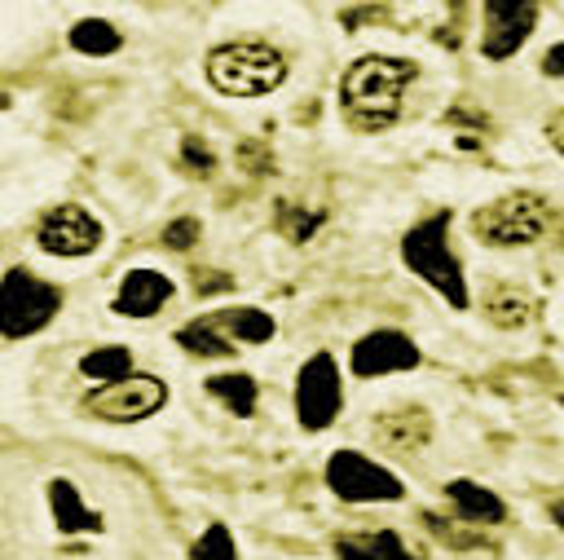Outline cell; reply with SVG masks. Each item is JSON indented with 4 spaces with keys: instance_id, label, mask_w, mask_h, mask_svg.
Wrapping results in <instances>:
<instances>
[{
    "instance_id": "cell-1",
    "label": "cell",
    "mask_w": 564,
    "mask_h": 560,
    "mask_svg": "<svg viewBox=\"0 0 564 560\" xmlns=\"http://www.w3.org/2000/svg\"><path fill=\"white\" fill-rule=\"evenodd\" d=\"M419 75V66L410 57H383V53H366L357 57L344 79H339V106L344 119L357 132H379L388 123H397L401 115V93L405 84Z\"/></svg>"
},
{
    "instance_id": "cell-2",
    "label": "cell",
    "mask_w": 564,
    "mask_h": 560,
    "mask_svg": "<svg viewBox=\"0 0 564 560\" xmlns=\"http://www.w3.org/2000/svg\"><path fill=\"white\" fill-rule=\"evenodd\" d=\"M207 79L225 97H264L286 79V62L264 40H229L207 53Z\"/></svg>"
},
{
    "instance_id": "cell-3",
    "label": "cell",
    "mask_w": 564,
    "mask_h": 560,
    "mask_svg": "<svg viewBox=\"0 0 564 560\" xmlns=\"http://www.w3.org/2000/svg\"><path fill=\"white\" fill-rule=\"evenodd\" d=\"M449 212H436L427 220H419L405 238H401V260L423 278L432 282L454 309H467V282H463V265L458 256L449 251Z\"/></svg>"
},
{
    "instance_id": "cell-4",
    "label": "cell",
    "mask_w": 564,
    "mask_h": 560,
    "mask_svg": "<svg viewBox=\"0 0 564 560\" xmlns=\"http://www.w3.org/2000/svg\"><path fill=\"white\" fill-rule=\"evenodd\" d=\"M551 225V207L538 194H507L471 212V234L494 247H524L538 243Z\"/></svg>"
},
{
    "instance_id": "cell-5",
    "label": "cell",
    "mask_w": 564,
    "mask_h": 560,
    "mask_svg": "<svg viewBox=\"0 0 564 560\" xmlns=\"http://www.w3.org/2000/svg\"><path fill=\"white\" fill-rule=\"evenodd\" d=\"M57 304H62L57 287L35 278L31 269H9L0 278V335L4 340H26V335L44 331L53 322Z\"/></svg>"
},
{
    "instance_id": "cell-6",
    "label": "cell",
    "mask_w": 564,
    "mask_h": 560,
    "mask_svg": "<svg viewBox=\"0 0 564 560\" xmlns=\"http://www.w3.org/2000/svg\"><path fill=\"white\" fill-rule=\"evenodd\" d=\"M326 485H330V494L344 498V503H392V498L405 494V485H401L388 467L370 463V459L357 454V450H335V454H330V463H326Z\"/></svg>"
},
{
    "instance_id": "cell-7",
    "label": "cell",
    "mask_w": 564,
    "mask_h": 560,
    "mask_svg": "<svg viewBox=\"0 0 564 560\" xmlns=\"http://www.w3.org/2000/svg\"><path fill=\"white\" fill-rule=\"evenodd\" d=\"M163 401H167L163 379H154V375H123V379L101 384L97 392H88L84 410L93 419H106V423H137V419H150Z\"/></svg>"
},
{
    "instance_id": "cell-8",
    "label": "cell",
    "mask_w": 564,
    "mask_h": 560,
    "mask_svg": "<svg viewBox=\"0 0 564 560\" xmlns=\"http://www.w3.org/2000/svg\"><path fill=\"white\" fill-rule=\"evenodd\" d=\"M339 401H344V392H339V366H335V357L330 353H313L300 366V375H295V414H300V423L308 432L330 428L335 414H339Z\"/></svg>"
},
{
    "instance_id": "cell-9",
    "label": "cell",
    "mask_w": 564,
    "mask_h": 560,
    "mask_svg": "<svg viewBox=\"0 0 564 560\" xmlns=\"http://www.w3.org/2000/svg\"><path fill=\"white\" fill-rule=\"evenodd\" d=\"M35 243L53 256H88L101 247V225L79 207V203H57L40 216Z\"/></svg>"
},
{
    "instance_id": "cell-10",
    "label": "cell",
    "mask_w": 564,
    "mask_h": 560,
    "mask_svg": "<svg viewBox=\"0 0 564 560\" xmlns=\"http://www.w3.org/2000/svg\"><path fill=\"white\" fill-rule=\"evenodd\" d=\"M533 22H538V4H507V0H489V4H485V40H480L485 57H489V62L511 57V53L529 40Z\"/></svg>"
},
{
    "instance_id": "cell-11",
    "label": "cell",
    "mask_w": 564,
    "mask_h": 560,
    "mask_svg": "<svg viewBox=\"0 0 564 560\" xmlns=\"http://www.w3.org/2000/svg\"><path fill=\"white\" fill-rule=\"evenodd\" d=\"M414 366H419V348L401 331H370L352 344V375L361 379L388 375V370H414Z\"/></svg>"
},
{
    "instance_id": "cell-12",
    "label": "cell",
    "mask_w": 564,
    "mask_h": 560,
    "mask_svg": "<svg viewBox=\"0 0 564 560\" xmlns=\"http://www.w3.org/2000/svg\"><path fill=\"white\" fill-rule=\"evenodd\" d=\"M172 278L167 273H159V269H128L123 273V282H119V291H115V313H123V317H150V313H159L167 300H172Z\"/></svg>"
},
{
    "instance_id": "cell-13",
    "label": "cell",
    "mask_w": 564,
    "mask_h": 560,
    "mask_svg": "<svg viewBox=\"0 0 564 560\" xmlns=\"http://www.w3.org/2000/svg\"><path fill=\"white\" fill-rule=\"evenodd\" d=\"M375 441L383 450H401V454H414L432 441V414L419 410V406H401V410H383L375 419Z\"/></svg>"
},
{
    "instance_id": "cell-14",
    "label": "cell",
    "mask_w": 564,
    "mask_h": 560,
    "mask_svg": "<svg viewBox=\"0 0 564 560\" xmlns=\"http://www.w3.org/2000/svg\"><path fill=\"white\" fill-rule=\"evenodd\" d=\"M339 560H423L419 551L405 547L397 529H361V534H339L335 538Z\"/></svg>"
},
{
    "instance_id": "cell-15",
    "label": "cell",
    "mask_w": 564,
    "mask_h": 560,
    "mask_svg": "<svg viewBox=\"0 0 564 560\" xmlns=\"http://www.w3.org/2000/svg\"><path fill=\"white\" fill-rule=\"evenodd\" d=\"M48 507H53V520H57V529L62 534H97L101 529V516L79 498V489L70 485V481H48Z\"/></svg>"
},
{
    "instance_id": "cell-16",
    "label": "cell",
    "mask_w": 564,
    "mask_h": 560,
    "mask_svg": "<svg viewBox=\"0 0 564 560\" xmlns=\"http://www.w3.org/2000/svg\"><path fill=\"white\" fill-rule=\"evenodd\" d=\"M445 498L458 507V516H463L467 525H498V520L507 516L502 498H498L494 489L476 485V481H449V485H445Z\"/></svg>"
},
{
    "instance_id": "cell-17",
    "label": "cell",
    "mask_w": 564,
    "mask_h": 560,
    "mask_svg": "<svg viewBox=\"0 0 564 560\" xmlns=\"http://www.w3.org/2000/svg\"><path fill=\"white\" fill-rule=\"evenodd\" d=\"M207 322L234 344H264L273 340V317L264 309H220V313H207Z\"/></svg>"
},
{
    "instance_id": "cell-18",
    "label": "cell",
    "mask_w": 564,
    "mask_h": 560,
    "mask_svg": "<svg viewBox=\"0 0 564 560\" xmlns=\"http://www.w3.org/2000/svg\"><path fill=\"white\" fill-rule=\"evenodd\" d=\"M79 375L84 379H97V384H115L123 375H132V353L123 344H106V348H93L79 357Z\"/></svg>"
},
{
    "instance_id": "cell-19",
    "label": "cell",
    "mask_w": 564,
    "mask_h": 560,
    "mask_svg": "<svg viewBox=\"0 0 564 560\" xmlns=\"http://www.w3.org/2000/svg\"><path fill=\"white\" fill-rule=\"evenodd\" d=\"M207 392H212L216 401H225L229 414H238V419H247V414L256 410V397H260V388H256L251 375H212V379H207Z\"/></svg>"
},
{
    "instance_id": "cell-20",
    "label": "cell",
    "mask_w": 564,
    "mask_h": 560,
    "mask_svg": "<svg viewBox=\"0 0 564 560\" xmlns=\"http://www.w3.org/2000/svg\"><path fill=\"white\" fill-rule=\"evenodd\" d=\"M176 344H181L185 353H194V357H234V348H238V344H229L207 317L185 322V326L176 331Z\"/></svg>"
},
{
    "instance_id": "cell-21",
    "label": "cell",
    "mask_w": 564,
    "mask_h": 560,
    "mask_svg": "<svg viewBox=\"0 0 564 560\" xmlns=\"http://www.w3.org/2000/svg\"><path fill=\"white\" fill-rule=\"evenodd\" d=\"M70 49L88 53V57H106L119 49V31L106 22V18H84L70 26Z\"/></svg>"
},
{
    "instance_id": "cell-22",
    "label": "cell",
    "mask_w": 564,
    "mask_h": 560,
    "mask_svg": "<svg viewBox=\"0 0 564 560\" xmlns=\"http://www.w3.org/2000/svg\"><path fill=\"white\" fill-rule=\"evenodd\" d=\"M485 309H489L494 326H524L533 317V300L524 291H494Z\"/></svg>"
},
{
    "instance_id": "cell-23",
    "label": "cell",
    "mask_w": 564,
    "mask_h": 560,
    "mask_svg": "<svg viewBox=\"0 0 564 560\" xmlns=\"http://www.w3.org/2000/svg\"><path fill=\"white\" fill-rule=\"evenodd\" d=\"M322 216H326L322 207H308V212H304V207H295V203H282V207H278V229H282L291 243H308L313 229L322 225Z\"/></svg>"
},
{
    "instance_id": "cell-24",
    "label": "cell",
    "mask_w": 564,
    "mask_h": 560,
    "mask_svg": "<svg viewBox=\"0 0 564 560\" xmlns=\"http://www.w3.org/2000/svg\"><path fill=\"white\" fill-rule=\"evenodd\" d=\"M189 560H238L229 529H225V525H207L203 538L189 547Z\"/></svg>"
},
{
    "instance_id": "cell-25",
    "label": "cell",
    "mask_w": 564,
    "mask_h": 560,
    "mask_svg": "<svg viewBox=\"0 0 564 560\" xmlns=\"http://www.w3.org/2000/svg\"><path fill=\"white\" fill-rule=\"evenodd\" d=\"M423 520H427V529H432L436 538H445L449 547H485V538H480V534H471V529H463V525H449V520H445V516H436V511H427Z\"/></svg>"
},
{
    "instance_id": "cell-26",
    "label": "cell",
    "mask_w": 564,
    "mask_h": 560,
    "mask_svg": "<svg viewBox=\"0 0 564 560\" xmlns=\"http://www.w3.org/2000/svg\"><path fill=\"white\" fill-rule=\"evenodd\" d=\"M181 163H185V172H189V176H212L216 154H212L198 137H185V141H181Z\"/></svg>"
},
{
    "instance_id": "cell-27",
    "label": "cell",
    "mask_w": 564,
    "mask_h": 560,
    "mask_svg": "<svg viewBox=\"0 0 564 560\" xmlns=\"http://www.w3.org/2000/svg\"><path fill=\"white\" fill-rule=\"evenodd\" d=\"M163 243H167L172 251H185V247H194V243H198V220H194V216H181V220H172V225L163 229Z\"/></svg>"
},
{
    "instance_id": "cell-28",
    "label": "cell",
    "mask_w": 564,
    "mask_h": 560,
    "mask_svg": "<svg viewBox=\"0 0 564 560\" xmlns=\"http://www.w3.org/2000/svg\"><path fill=\"white\" fill-rule=\"evenodd\" d=\"M542 75H564V44L546 49V57H542Z\"/></svg>"
},
{
    "instance_id": "cell-29",
    "label": "cell",
    "mask_w": 564,
    "mask_h": 560,
    "mask_svg": "<svg viewBox=\"0 0 564 560\" xmlns=\"http://www.w3.org/2000/svg\"><path fill=\"white\" fill-rule=\"evenodd\" d=\"M546 137H551V146L564 154V110H555V115H551V123H546Z\"/></svg>"
},
{
    "instance_id": "cell-30",
    "label": "cell",
    "mask_w": 564,
    "mask_h": 560,
    "mask_svg": "<svg viewBox=\"0 0 564 560\" xmlns=\"http://www.w3.org/2000/svg\"><path fill=\"white\" fill-rule=\"evenodd\" d=\"M551 516H555V525L564 529V498H560V503H551Z\"/></svg>"
}]
</instances>
